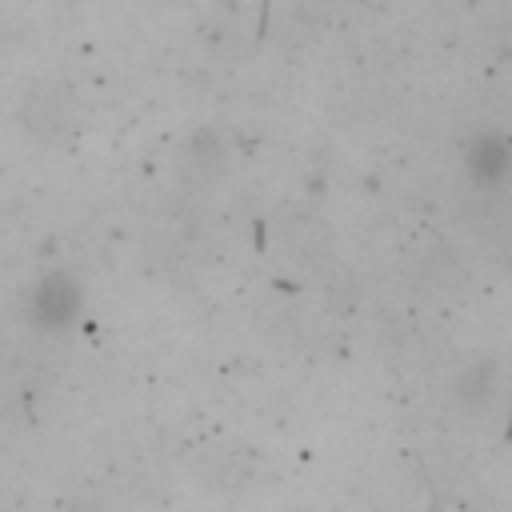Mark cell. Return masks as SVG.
Here are the masks:
<instances>
[{
  "label": "cell",
  "instance_id": "cell-1",
  "mask_svg": "<svg viewBox=\"0 0 512 512\" xmlns=\"http://www.w3.org/2000/svg\"><path fill=\"white\" fill-rule=\"evenodd\" d=\"M76 304H80V292H76V284L68 280V276H48L40 288H36V320L40 324H68L72 320V312H76Z\"/></svg>",
  "mask_w": 512,
  "mask_h": 512
}]
</instances>
